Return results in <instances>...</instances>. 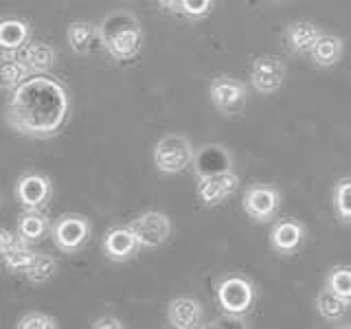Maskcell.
<instances>
[{
  "instance_id": "obj_15",
  "label": "cell",
  "mask_w": 351,
  "mask_h": 329,
  "mask_svg": "<svg viewBox=\"0 0 351 329\" xmlns=\"http://www.w3.org/2000/svg\"><path fill=\"white\" fill-rule=\"evenodd\" d=\"M323 29L312 20H294L283 31V42L294 55H310L316 40L323 36Z\"/></svg>"
},
{
  "instance_id": "obj_26",
  "label": "cell",
  "mask_w": 351,
  "mask_h": 329,
  "mask_svg": "<svg viewBox=\"0 0 351 329\" xmlns=\"http://www.w3.org/2000/svg\"><path fill=\"white\" fill-rule=\"evenodd\" d=\"M20 237L25 241H36V239H42L47 235L49 230V219L44 217L42 213H27L25 217L20 219Z\"/></svg>"
},
{
  "instance_id": "obj_25",
  "label": "cell",
  "mask_w": 351,
  "mask_h": 329,
  "mask_svg": "<svg viewBox=\"0 0 351 329\" xmlns=\"http://www.w3.org/2000/svg\"><path fill=\"white\" fill-rule=\"evenodd\" d=\"M55 270H58V263H55L53 257L42 255V252H36V257H33L31 266L27 268L25 274H27V279L31 283H47L55 274Z\"/></svg>"
},
{
  "instance_id": "obj_14",
  "label": "cell",
  "mask_w": 351,
  "mask_h": 329,
  "mask_svg": "<svg viewBox=\"0 0 351 329\" xmlns=\"http://www.w3.org/2000/svg\"><path fill=\"white\" fill-rule=\"evenodd\" d=\"M141 244L134 230L128 226H112L104 237V252L110 261H128L138 252Z\"/></svg>"
},
{
  "instance_id": "obj_4",
  "label": "cell",
  "mask_w": 351,
  "mask_h": 329,
  "mask_svg": "<svg viewBox=\"0 0 351 329\" xmlns=\"http://www.w3.org/2000/svg\"><path fill=\"white\" fill-rule=\"evenodd\" d=\"M152 158L160 173L176 175L191 167L195 158V149L184 134H165L154 145Z\"/></svg>"
},
{
  "instance_id": "obj_17",
  "label": "cell",
  "mask_w": 351,
  "mask_h": 329,
  "mask_svg": "<svg viewBox=\"0 0 351 329\" xmlns=\"http://www.w3.org/2000/svg\"><path fill=\"white\" fill-rule=\"evenodd\" d=\"M343 53H345V40L336 36V33H323L310 51V60L318 69H332V66L340 64Z\"/></svg>"
},
{
  "instance_id": "obj_33",
  "label": "cell",
  "mask_w": 351,
  "mask_h": 329,
  "mask_svg": "<svg viewBox=\"0 0 351 329\" xmlns=\"http://www.w3.org/2000/svg\"><path fill=\"white\" fill-rule=\"evenodd\" d=\"M274 3H283V0H274Z\"/></svg>"
},
{
  "instance_id": "obj_1",
  "label": "cell",
  "mask_w": 351,
  "mask_h": 329,
  "mask_svg": "<svg viewBox=\"0 0 351 329\" xmlns=\"http://www.w3.org/2000/svg\"><path fill=\"white\" fill-rule=\"evenodd\" d=\"M71 119V95L47 73H33L18 84L7 101V123L31 138H53Z\"/></svg>"
},
{
  "instance_id": "obj_19",
  "label": "cell",
  "mask_w": 351,
  "mask_h": 329,
  "mask_svg": "<svg viewBox=\"0 0 351 329\" xmlns=\"http://www.w3.org/2000/svg\"><path fill=\"white\" fill-rule=\"evenodd\" d=\"M31 69L25 64V60L16 53H5L0 55V88H7V90H14L18 84H22L31 77Z\"/></svg>"
},
{
  "instance_id": "obj_28",
  "label": "cell",
  "mask_w": 351,
  "mask_h": 329,
  "mask_svg": "<svg viewBox=\"0 0 351 329\" xmlns=\"http://www.w3.org/2000/svg\"><path fill=\"white\" fill-rule=\"evenodd\" d=\"M213 7H215V0H180L178 14H182L186 20L197 22L211 14Z\"/></svg>"
},
{
  "instance_id": "obj_27",
  "label": "cell",
  "mask_w": 351,
  "mask_h": 329,
  "mask_svg": "<svg viewBox=\"0 0 351 329\" xmlns=\"http://www.w3.org/2000/svg\"><path fill=\"white\" fill-rule=\"evenodd\" d=\"M33 257H36V252H33L25 241H18V244L3 257V261L11 272H27Z\"/></svg>"
},
{
  "instance_id": "obj_7",
  "label": "cell",
  "mask_w": 351,
  "mask_h": 329,
  "mask_svg": "<svg viewBox=\"0 0 351 329\" xmlns=\"http://www.w3.org/2000/svg\"><path fill=\"white\" fill-rule=\"evenodd\" d=\"M285 77H288V64L279 55H259L252 60L250 66V86L259 95H274L279 93Z\"/></svg>"
},
{
  "instance_id": "obj_10",
  "label": "cell",
  "mask_w": 351,
  "mask_h": 329,
  "mask_svg": "<svg viewBox=\"0 0 351 329\" xmlns=\"http://www.w3.org/2000/svg\"><path fill=\"white\" fill-rule=\"evenodd\" d=\"M305 237H307V230L299 219L281 217L272 224L268 241H270V248L277 252V255L290 257V255H296V252L303 248Z\"/></svg>"
},
{
  "instance_id": "obj_12",
  "label": "cell",
  "mask_w": 351,
  "mask_h": 329,
  "mask_svg": "<svg viewBox=\"0 0 351 329\" xmlns=\"http://www.w3.org/2000/svg\"><path fill=\"white\" fill-rule=\"evenodd\" d=\"M191 167H193L195 178L202 180L206 175L233 171V156H230V151L224 145H213V143H208V145L195 151Z\"/></svg>"
},
{
  "instance_id": "obj_11",
  "label": "cell",
  "mask_w": 351,
  "mask_h": 329,
  "mask_svg": "<svg viewBox=\"0 0 351 329\" xmlns=\"http://www.w3.org/2000/svg\"><path fill=\"white\" fill-rule=\"evenodd\" d=\"M90 237V222L82 215H62L53 226L55 246L64 252H77Z\"/></svg>"
},
{
  "instance_id": "obj_9",
  "label": "cell",
  "mask_w": 351,
  "mask_h": 329,
  "mask_svg": "<svg viewBox=\"0 0 351 329\" xmlns=\"http://www.w3.org/2000/svg\"><path fill=\"white\" fill-rule=\"evenodd\" d=\"M237 189H239V175L235 171H222L215 175H206V178L197 182L195 197L202 206L213 208L224 204Z\"/></svg>"
},
{
  "instance_id": "obj_23",
  "label": "cell",
  "mask_w": 351,
  "mask_h": 329,
  "mask_svg": "<svg viewBox=\"0 0 351 329\" xmlns=\"http://www.w3.org/2000/svg\"><path fill=\"white\" fill-rule=\"evenodd\" d=\"M332 206L338 222L351 226V175L336 180L332 189Z\"/></svg>"
},
{
  "instance_id": "obj_21",
  "label": "cell",
  "mask_w": 351,
  "mask_h": 329,
  "mask_svg": "<svg viewBox=\"0 0 351 329\" xmlns=\"http://www.w3.org/2000/svg\"><path fill=\"white\" fill-rule=\"evenodd\" d=\"M66 38L71 42V49L80 55H86L95 49V44L99 42V29L90 25L88 20H75L71 22L69 31H66Z\"/></svg>"
},
{
  "instance_id": "obj_29",
  "label": "cell",
  "mask_w": 351,
  "mask_h": 329,
  "mask_svg": "<svg viewBox=\"0 0 351 329\" xmlns=\"http://www.w3.org/2000/svg\"><path fill=\"white\" fill-rule=\"evenodd\" d=\"M20 329H55L58 327V321L49 314H42V312H29L25 314L18 321Z\"/></svg>"
},
{
  "instance_id": "obj_31",
  "label": "cell",
  "mask_w": 351,
  "mask_h": 329,
  "mask_svg": "<svg viewBox=\"0 0 351 329\" xmlns=\"http://www.w3.org/2000/svg\"><path fill=\"white\" fill-rule=\"evenodd\" d=\"M95 329H123V323H121V318L117 316H99L97 321L93 323Z\"/></svg>"
},
{
  "instance_id": "obj_8",
  "label": "cell",
  "mask_w": 351,
  "mask_h": 329,
  "mask_svg": "<svg viewBox=\"0 0 351 329\" xmlns=\"http://www.w3.org/2000/svg\"><path fill=\"white\" fill-rule=\"evenodd\" d=\"M141 248H158L171 235V219L160 211H145L130 222Z\"/></svg>"
},
{
  "instance_id": "obj_32",
  "label": "cell",
  "mask_w": 351,
  "mask_h": 329,
  "mask_svg": "<svg viewBox=\"0 0 351 329\" xmlns=\"http://www.w3.org/2000/svg\"><path fill=\"white\" fill-rule=\"evenodd\" d=\"M154 3H158L162 9H167V11H176V14H178V7H180V0H154Z\"/></svg>"
},
{
  "instance_id": "obj_2",
  "label": "cell",
  "mask_w": 351,
  "mask_h": 329,
  "mask_svg": "<svg viewBox=\"0 0 351 329\" xmlns=\"http://www.w3.org/2000/svg\"><path fill=\"white\" fill-rule=\"evenodd\" d=\"M99 44L108 51V55L117 62L134 60L143 49V33L141 22L130 11H112L99 22Z\"/></svg>"
},
{
  "instance_id": "obj_3",
  "label": "cell",
  "mask_w": 351,
  "mask_h": 329,
  "mask_svg": "<svg viewBox=\"0 0 351 329\" xmlns=\"http://www.w3.org/2000/svg\"><path fill=\"white\" fill-rule=\"evenodd\" d=\"M257 283L244 272H226L215 281V303L226 321H248L257 305Z\"/></svg>"
},
{
  "instance_id": "obj_16",
  "label": "cell",
  "mask_w": 351,
  "mask_h": 329,
  "mask_svg": "<svg viewBox=\"0 0 351 329\" xmlns=\"http://www.w3.org/2000/svg\"><path fill=\"white\" fill-rule=\"evenodd\" d=\"M16 193H18V200L25 206L38 208L49 200L51 180L42 173H27L20 178V182L16 186Z\"/></svg>"
},
{
  "instance_id": "obj_18",
  "label": "cell",
  "mask_w": 351,
  "mask_h": 329,
  "mask_svg": "<svg viewBox=\"0 0 351 329\" xmlns=\"http://www.w3.org/2000/svg\"><path fill=\"white\" fill-rule=\"evenodd\" d=\"M20 58L31 69V73H49L53 69L58 53L47 42H27L20 51Z\"/></svg>"
},
{
  "instance_id": "obj_5",
  "label": "cell",
  "mask_w": 351,
  "mask_h": 329,
  "mask_svg": "<svg viewBox=\"0 0 351 329\" xmlns=\"http://www.w3.org/2000/svg\"><path fill=\"white\" fill-rule=\"evenodd\" d=\"M281 202H283L281 191L274 184L252 182L244 191V197H241V208H244V213L252 222L268 224L281 211Z\"/></svg>"
},
{
  "instance_id": "obj_22",
  "label": "cell",
  "mask_w": 351,
  "mask_h": 329,
  "mask_svg": "<svg viewBox=\"0 0 351 329\" xmlns=\"http://www.w3.org/2000/svg\"><path fill=\"white\" fill-rule=\"evenodd\" d=\"M314 305H316V312L321 314V318H325L327 323H338V321H343V318H345L347 307L351 303L345 301V299H340V296L334 294L332 290L323 288L321 292L316 294Z\"/></svg>"
},
{
  "instance_id": "obj_24",
  "label": "cell",
  "mask_w": 351,
  "mask_h": 329,
  "mask_svg": "<svg viewBox=\"0 0 351 329\" xmlns=\"http://www.w3.org/2000/svg\"><path fill=\"white\" fill-rule=\"evenodd\" d=\"M325 288L351 303V266H334L325 274Z\"/></svg>"
},
{
  "instance_id": "obj_20",
  "label": "cell",
  "mask_w": 351,
  "mask_h": 329,
  "mask_svg": "<svg viewBox=\"0 0 351 329\" xmlns=\"http://www.w3.org/2000/svg\"><path fill=\"white\" fill-rule=\"evenodd\" d=\"M29 42V27L27 22L18 18H5L0 20V49L7 53H18L25 49Z\"/></svg>"
},
{
  "instance_id": "obj_6",
  "label": "cell",
  "mask_w": 351,
  "mask_h": 329,
  "mask_svg": "<svg viewBox=\"0 0 351 329\" xmlns=\"http://www.w3.org/2000/svg\"><path fill=\"white\" fill-rule=\"evenodd\" d=\"M208 99L213 108L224 117L239 114L246 106L248 99V86L230 75H217L208 84Z\"/></svg>"
},
{
  "instance_id": "obj_13",
  "label": "cell",
  "mask_w": 351,
  "mask_h": 329,
  "mask_svg": "<svg viewBox=\"0 0 351 329\" xmlns=\"http://www.w3.org/2000/svg\"><path fill=\"white\" fill-rule=\"evenodd\" d=\"M204 307L193 296H176L167 305V323L173 329H197L202 327Z\"/></svg>"
},
{
  "instance_id": "obj_30",
  "label": "cell",
  "mask_w": 351,
  "mask_h": 329,
  "mask_svg": "<svg viewBox=\"0 0 351 329\" xmlns=\"http://www.w3.org/2000/svg\"><path fill=\"white\" fill-rule=\"evenodd\" d=\"M18 241H20V239H16V235L11 233V230L0 228V259H3V257L7 255V252L18 244Z\"/></svg>"
}]
</instances>
